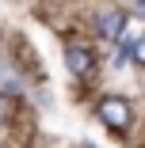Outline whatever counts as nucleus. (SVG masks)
I'll return each mask as SVG.
<instances>
[{
	"mask_svg": "<svg viewBox=\"0 0 145 148\" xmlns=\"http://www.w3.org/2000/svg\"><path fill=\"white\" fill-rule=\"evenodd\" d=\"M99 122H103L107 129H119V133H122V129L130 125V103H126V99H114V95L103 99V103H99Z\"/></svg>",
	"mask_w": 145,
	"mask_h": 148,
	"instance_id": "f257e3e1",
	"label": "nucleus"
},
{
	"mask_svg": "<svg viewBox=\"0 0 145 148\" xmlns=\"http://www.w3.org/2000/svg\"><path fill=\"white\" fill-rule=\"evenodd\" d=\"M65 69H69L73 76H88V72L96 69V53H92L88 46H69V49H65Z\"/></svg>",
	"mask_w": 145,
	"mask_h": 148,
	"instance_id": "f03ea898",
	"label": "nucleus"
},
{
	"mask_svg": "<svg viewBox=\"0 0 145 148\" xmlns=\"http://www.w3.org/2000/svg\"><path fill=\"white\" fill-rule=\"evenodd\" d=\"M96 27H99V34H103V38H119V34H122V27H126V15H122V12H103Z\"/></svg>",
	"mask_w": 145,
	"mask_h": 148,
	"instance_id": "7ed1b4c3",
	"label": "nucleus"
},
{
	"mask_svg": "<svg viewBox=\"0 0 145 148\" xmlns=\"http://www.w3.org/2000/svg\"><path fill=\"white\" fill-rule=\"evenodd\" d=\"M130 57H134V65H141V69H145V38L130 42Z\"/></svg>",
	"mask_w": 145,
	"mask_h": 148,
	"instance_id": "20e7f679",
	"label": "nucleus"
},
{
	"mask_svg": "<svg viewBox=\"0 0 145 148\" xmlns=\"http://www.w3.org/2000/svg\"><path fill=\"white\" fill-rule=\"evenodd\" d=\"M137 12H145V0H137Z\"/></svg>",
	"mask_w": 145,
	"mask_h": 148,
	"instance_id": "39448f33",
	"label": "nucleus"
},
{
	"mask_svg": "<svg viewBox=\"0 0 145 148\" xmlns=\"http://www.w3.org/2000/svg\"><path fill=\"white\" fill-rule=\"evenodd\" d=\"M0 114H4V110H0Z\"/></svg>",
	"mask_w": 145,
	"mask_h": 148,
	"instance_id": "423d86ee",
	"label": "nucleus"
}]
</instances>
